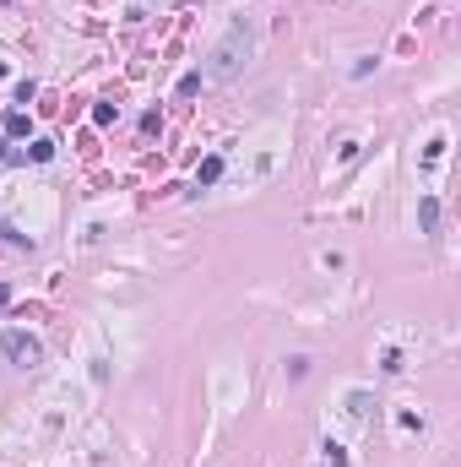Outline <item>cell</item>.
<instances>
[{"instance_id":"6da1fadb","label":"cell","mask_w":461,"mask_h":467,"mask_svg":"<svg viewBox=\"0 0 461 467\" xmlns=\"http://www.w3.org/2000/svg\"><path fill=\"white\" fill-rule=\"evenodd\" d=\"M245 60H250V22H233L228 38L212 49V65H206V77H212V82H233Z\"/></svg>"},{"instance_id":"7a4b0ae2","label":"cell","mask_w":461,"mask_h":467,"mask_svg":"<svg viewBox=\"0 0 461 467\" xmlns=\"http://www.w3.org/2000/svg\"><path fill=\"white\" fill-rule=\"evenodd\" d=\"M0 358H6L11 370H33V364H44V343H38L33 331H6V337H0Z\"/></svg>"},{"instance_id":"3957f363","label":"cell","mask_w":461,"mask_h":467,"mask_svg":"<svg viewBox=\"0 0 461 467\" xmlns=\"http://www.w3.org/2000/svg\"><path fill=\"white\" fill-rule=\"evenodd\" d=\"M418 229H423V234L440 229V202H434V196H423V202H418Z\"/></svg>"},{"instance_id":"277c9868","label":"cell","mask_w":461,"mask_h":467,"mask_svg":"<svg viewBox=\"0 0 461 467\" xmlns=\"http://www.w3.org/2000/svg\"><path fill=\"white\" fill-rule=\"evenodd\" d=\"M217 174H223V158H201V169H196V190H201V185H212Z\"/></svg>"},{"instance_id":"5b68a950","label":"cell","mask_w":461,"mask_h":467,"mask_svg":"<svg viewBox=\"0 0 461 467\" xmlns=\"http://www.w3.org/2000/svg\"><path fill=\"white\" fill-rule=\"evenodd\" d=\"M28 158H33V163H49V158H55V141H49V136H38V141L28 147Z\"/></svg>"},{"instance_id":"8992f818","label":"cell","mask_w":461,"mask_h":467,"mask_svg":"<svg viewBox=\"0 0 461 467\" xmlns=\"http://www.w3.org/2000/svg\"><path fill=\"white\" fill-rule=\"evenodd\" d=\"M6 136H28V114H22V109L6 114Z\"/></svg>"},{"instance_id":"52a82bcc","label":"cell","mask_w":461,"mask_h":467,"mask_svg":"<svg viewBox=\"0 0 461 467\" xmlns=\"http://www.w3.org/2000/svg\"><path fill=\"white\" fill-rule=\"evenodd\" d=\"M114 120H120L114 104H92V125H114Z\"/></svg>"},{"instance_id":"ba28073f","label":"cell","mask_w":461,"mask_h":467,"mask_svg":"<svg viewBox=\"0 0 461 467\" xmlns=\"http://www.w3.org/2000/svg\"><path fill=\"white\" fill-rule=\"evenodd\" d=\"M141 131H147V136H157V131H163V114L147 109V114H141Z\"/></svg>"},{"instance_id":"9c48e42d","label":"cell","mask_w":461,"mask_h":467,"mask_svg":"<svg viewBox=\"0 0 461 467\" xmlns=\"http://www.w3.org/2000/svg\"><path fill=\"white\" fill-rule=\"evenodd\" d=\"M190 93H201V71H190V77H179V98H190Z\"/></svg>"},{"instance_id":"30bf717a","label":"cell","mask_w":461,"mask_h":467,"mask_svg":"<svg viewBox=\"0 0 461 467\" xmlns=\"http://www.w3.org/2000/svg\"><path fill=\"white\" fill-rule=\"evenodd\" d=\"M364 407H369V397H364V391H353V397H348V413H353V419H364Z\"/></svg>"},{"instance_id":"8fae6325","label":"cell","mask_w":461,"mask_h":467,"mask_svg":"<svg viewBox=\"0 0 461 467\" xmlns=\"http://www.w3.org/2000/svg\"><path fill=\"white\" fill-rule=\"evenodd\" d=\"M6 304H11V288H6V282H0V310H6Z\"/></svg>"},{"instance_id":"7c38bea8","label":"cell","mask_w":461,"mask_h":467,"mask_svg":"<svg viewBox=\"0 0 461 467\" xmlns=\"http://www.w3.org/2000/svg\"><path fill=\"white\" fill-rule=\"evenodd\" d=\"M0 163H6V136H0Z\"/></svg>"},{"instance_id":"4fadbf2b","label":"cell","mask_w":461,"mask_h":467,"mask_svg":"<svg viewBox=\"0 0 461 467\" xmlns=\"http://www.w3.org/2000/svg\"><path fill=\"white\" fill-rule=\"evenodd\" d=\"M0 77H6V60H0Z\"/></svg>"}]
</instances>
